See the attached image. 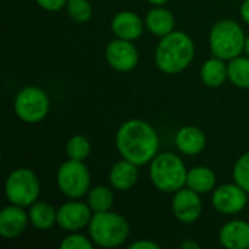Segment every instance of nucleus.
I'll return each instance as SVG.
<instances>
[{
	"instance_id": "obj_1",
	"label": "nucleus",
	"mask_w": 249,
	"mask_h": 249,
	"mask_svg": "<svg viewBox=\"0 0 249 249\" xmlns=\"http://www.w3.org/2000/svg\"><path fill=\"white\" fill-rule=\"evenodd\" d=\"M115 146L123 159L144 166L159 153V136L152 124L133 118L120 125L115 134Z\"/></svg>"
},
{
	"instance_id": "obj_2",
	"label": "nucleus",
	"mask_w": 249,
	"mask_h": 249,
	"mask_svg": "<svg viewBox=\"0 0 249 249\" xmlns=\"http://www.w3.org/2000/svg\"><path fill=\"white\" fill-rule=\"evenodd\" d=\"M196 45L193 38L182 31H172L160 38L155 50V63L165 74L184 71L194 60Z\"/></svg>"
},
{
	"instance_id": "obj_3",
	"label": "nucleus",
	"mask_w": 249,
	"mask_h": 249,
	"mask_svg": "<svg viewBox=\"0 0 249 249\" xmlns=\"http://www.w3.org/2000/svg\"><path fill=\"white\" fill-rule=\"evenodd\" d=\"M149 175L155 188L166 194H174L187 187V166L184 160L172 152L158 153L150 162Z\"/></svg>"
},
{
	"instance_id": "obj_4",
	"label": "nucleus",
	"mask_w": 249,
	"mask_h": 249,
	"mask_svg": "<svg viewBox=\"0 0 249 249\" xmlns=\"http://www.w3.org/2000/svg\"><path fill=\"white\" fill-rule=\"evenodd\" d=\"M89 238L96 247L101 248H117L121 247L130 236L128 220L114 212L93 213L88 226Z\"/></svg>"
},
{
	"instance_id": "obj_5",
	"label": "nucleus",
	"mask_w": 249,
	"mask_h": 249,
	"mask_svg": "<svg viewBox=\"0 0 249 249\" xmlns=\"http://www.w3.org/2000/svg\"><path fill=\"white\" fill-rule=\"evenodd\" d=\"M245 31L232 19H222L216 22L209 35L210 50L214 57L231 61L245 51Z\"/></svg>"
},
{
	"instance_id": "obj_6",
	"label": "nucleus",
	"mask_w": 249,
	"mask_h": 249,
	"mask_svg": "<svg viewBox=\"0 0 249 249\" xmlns=\"http://www.w3.org/2000/svg\"><path fill=\"white\" fill-rule=\"evenodd\" d=\"M41 184L36 174L29 168L13 169L4 182V194L10 204L29 207L38 201Z\"/></svg>"
},
{
	"instance_id": "obj_7",
	"label": "nucleus",
	"mask_w": 249,
	"mask_h": 249,
	"mask_svg": "<svg viewBox=\"0 0 249 249\" xmlns=\"http://www.w3.org/2000/svg\"><path fill=\"white\" fill-rule=\"evenodd\" d=\"M13 108L22 123L38 124L50 112L48 93L38 86H26L16 93Z\"/></svg>"
},
{
	"instance_id": "obj_8",
	"label": "nucleus",
	"mask_w": 249,
	"mask_h": 249,
	"mask_svg": "<svg viewBox=\"0 0 249 249\" xmlns=\"http://www.w3.org/2000/svg\"><path fill=\"white\" fill-rule=\"evenodd\" d=\"M57 187L70 200H79L90 190V172L85 162L69 159L57 171Z\"/></svg>"
},
{
	"instance_id": "obj_9",
	"label": "nucleus",
	"mask_w": 249,
	"mask_h": 249,
	"mask_svg": "<svg viewBox=\"0 0 249 249\" xmlns=\"http://www.w3.org/2000/svg\"><path fill=\"white\" fill-rule=\"evenodd\" d=\"M105 60L114 70L125 73L137 67L140 55L133 41L115 38L105 48Z\"/></svg>"
},
{
	"instance_id": "obj_10",
	"label": "nucleus",
	"mask_w": 249,
	"mask_h": 249,
	"mask_svg": "<svg viewBox=\"0 0 249 249\" xmlns=\"http://www.w3.org/2000/svg\"><path fill=\"white\" fill-rule=\"evenodd\" d=\"M92 209L88 203L70 200L61 204L57 210V225L64 232H80L88 228L92 219Z\"/></svg>"
},
{
	"instance_id": "obj_11",
	"label": "nucleus",
	"mask_w": 249,
	"mask_h": 249,
	"mask_svg": "<svg viewBox=\"0 0 249 249\" xmlns=\"http://www.w3.org/2000/svg\"><path fill=\"white\" fill-rule=\"evenodd\" d=\"M213 207L222 214L241 213L248 204V193L235 184H225L213 190L212 196Z\"/></svg>"
},
{
	"instance_id": "obj_12",
	"label": "nucleus",
	"mask_w": 249,
	"mask_h": 249,
	"mask_svg": "<svg viewBox=\"0 0 249 249\" xmlns=\"http://www.w3.org/2000/svg\"><path fill=\"white\" fill-rule=\"evenodd\" d=\"M171 210L174 217L181 223L190 225L197 222L203 212V203L200 194L188 187L178 190L177 193H174Z\"/></svg>"
},
{
	"instance_id": "obj_13",
	"label": "nucleus",
	"mask_w": 249,
	"mask_h": 249,
	"mask_svg": "<svg viewBox=\"0 0 249 249\" xmlns=\"http://www.w3.org/2000/svg\"><path fill=\"white\" fill-rule=\"evenodd\" d=\"M29 214L25 207L10 204L0 212V235L4 239L19 238L28 228Z\"/></svg>"
},
{
	"instance_id": "obj_14",
	"label": "nucleus",
	"mask_w": 249,
	"mask_h": 249,
	"mask_svg": "<svg viewBox=\"0 0 249 249\" xmlns=\"http://www.w3.org/2000/svg\"><path fill=\"white\" fill-rule=\"evenodd\" d=\"M144 28L146 23H143L142 18L131 10L118 12L111 20V31L115 35V38H121L127 41L139 39Z\"/></svg>"
},
{
	"instance_id": "obj_15",
	"label": "nucleus",
	"mask_w": 249,
	"mask_h": 249,
	"mask_svg": "<svg viewBox=\"0 0 249 249\" xmlns=\"http://www.w3.org/2000/svg\"><path fill=\"white\" fill-rule=\"evenodd\" d=\"M207 139L201 128L196 125H185L181 127L175 134V144L177 149L187 156H197L206 147Z\"/></svg>"
},
{
	"instance_id": "obj_16",
	"label": "nucleus",
	"mask_w": 249,
	"mask_h": 249,
	"mask_svg": "<svg viewBox=\"0 0 249 249\" xmlns=\"http://www.w3.org/2000/svg\"><path fill=\"white\" fill-rule=\"evenodd\" d=\"M220 244L228 249H249V222L231 220L219 232Z\"/></svg>"
},
{
	"instance_id": "obj_17",
	"label": "nucleus",
	"mask_w": 249,
	"mask_h": 249,
	"mask_svg": "<svg viewBox=\"0 0 249 249\" xmlns=\"http://www.w3.org/2000/svg\"><path fill=\"white\" fill-rule=\"evenodd\" d=\"M139 168L136 163L121 159L112 165L109 171V182L117 191H128L139 181Z\"/></svg>"
},
{
	"instance_id": "obj_18",
	"label": "nucleus",
	"mask_w": 249,
	"mask_h": 249,
	"mask_svg": "<svg viewBox=\"0 0 249 249\" xmlns=\"http://www.w3.org/2000/svg\"><path fill=\"white\" fill-rule=\"evenodd\" d=\"M146 28L156 36H165L175 31L174 13L165 6H153L146 15Z\"/></svg>"
},
{
	"instance_id": "obj_19",
	"label": "nucleus",
	"mask_w": 249,
	"mask_h": 249,
	"mask_svg": "<svg viewBox=\"0 0 249 249\" xmlns=\"http://www.w3.org/2000/svg\"><path fill=\"white\" fill-rule=\"evenodd\" d=\"M200 77L207 88L217 89L228 80V64L225 63V60L213 55L203 63Z\"/></svg>"
},
{
	"instance_id": "obj_20",
	"label": "nucleus",
	"mask_w": 249,
	"mask_h": 249,
	"mask_svg": "<svg viewBox=\"0 0 249 249\" xmlns=\"http://www.w3.org/2000/svg\"><path fill=\"white\" fill-rule=\"evenodd\" d=\"M29 223L38 231H50L57 225V210L47 201H35L29 206Z\"/></svg>"
},
{
	"instance_id": "obj_21",
	"label": "nucleus",
	"mask_w": 249,
	"mask_h": 249,
	"mask_svg": "<svg viewBox=\"0 0 249 249\" xmlns=\"http://www.w3.org/2000/svg\"><path fill=\"white\" fill-rule=\"evenodd\" d=\"M216 174L207 166H194L188 171L187 187L198 193L200 196L207 194L216 188Z\"/></svg>"
},
{
	"instance_id": "obj_22",
	"label": "nucleus",
	"mask_w": 249,
	"mask_h": 249,
	"mask_svg": "<svg viewBox=\"0 0 249 249\" xmlns=\"http://www.w3.org/2000/svg\"><path fill=\"white\" fill-rule=\"evenodd\" d=\"M228 80L239 89H249V57L238 55L228 64Z\"/></svg>"
},
{
	"instance_id": "obj_23",
	"label": "nucleus",
	"mask_w": 249,
	"mask_h": 249,
	"mask_svg": "<svg viewBox=\"0 0 249 249\" xmlns=\"http://www.w3.org/2000/svg\"><path fill=\"white\" fill-rule=\"evenodd\" d=\"M88 204L93 213L109 212L114 206V193L105 185H96L88 193Z\"/></svg>"
},
{
	"instance_id": "obj_24",
	"label": "nucleus",
	"mask_w": 249,
	"mask_h": 249,
	"mask_svg": "<svg viewBox=\"0 0 249 249\" xmlns=\"http://www.w3.org/2000/svg\"><path fill=\"white\" fill-rule=\"evenodd\" d=\"M90 150H92L90 142L88 140V137H85L82 134L71 136L66 144V153H67L69 159H74V160L85 162L89 158Z\"/></svg>"
},
{
	"instance_id": "obj_25",
	"label": "nucleus",
	"mask_w": 249,
	"mask_h": 249,
	"mask_svg": "<svg viewBox=\"0 0 249 249\" xmlns=\"http://www.w3.org/2000/svg\"><path fill=\"white\" fill-rule=\"evenodd\" d=\"M67 13L71 20L77 23H86L93 15V7L89 0H67Z\"/></svg>"
},
{
	"instance_id": "obj_26",
	"label": "nucleus",
	"mask_w": 249,
	"mask_h": 249,
	"mask_svg": "<svg viewBox=\"0 0 249 249\" xmlns=\"http://www.w3.org/2000/svg\"><path fill=\"white\" fill-rule=\"evenodd\" d=\"M233 179L249 194V152L244 153L233 166Z\"/></svg>"
},
{
	"instance_id": "obj_27",
	"label": "nucleus",
	"mask_w": 249,
	"mask_h": 249,
	"mask_svg": "<svg viewBox=\"0 0 249 249\" xmlns=\"http://www.w3.org/2000/svg\"><path fill=\"white\" fill-rule=\"evenodd\" d=\"M95 244L90 238L80 235L79 232H70L60 244L61 249H90Z\"/></svg>"
},
{
	"instance_id": "obj_28",
	"label": "nucleus",
	"mask_w": 249,
	"mask_h": 249,
	"mask_svg": "<svg viewBox=\"0 0 249 249\" xmlns=\"http://www.w3.org/2000/svg\"><path fill=\"white\" fill-rule=\"evenodd\" d=\"M36 4L47 12H58L66 7L67 0H35Z\"/></svg>"
},
{
	"instance_id": "obj_29",
	"label": "nucleus",
	"mask_w": 249,
	"mask_h": 249,
	"mask_svg": "<svg viewBox=\"0 0 249 249\" xmlns=\"http://www.w3.org/2000/svg\"><path fill=\"white\" fill-rule=\"evenodd\" d=\"M160 247L153 242V241H149V239H140V241H136L130 245V249H159Z\"/></svg>"
},
{
	"instance_id": "obj_30",
	"label": "nucleus",
	"mask_w": 249,
	"mask_h": 249,
	"mask_svg": "<svg viewBox=\"0 0 249 249\" xmlns=\"http://www.w3.org/2000/svg\"><path fill=\"white\" fill-rule=\"evenodd\" d=\"M239 15L242 18V20L249 25V0H244L239 9Z\"/></svg>"
},
{
	"instance_id": "obj_31",
	"label": "nucleus",
	"mask_w": 249,
	"mask_h": 249,
	"mask_svg": "<svg viewBox=\"0 0 249 249\" xmlns=\"http://www.w3.org/2000/svg\"><path fill=\"white\" fill-rule=\"evenodd\" d=\"M181 248L182 249H200V244L198 242H196V241H185V242H182V245H181Z\"/></svg>"
},
{
	"instance_id": "obj_32",
	"label": "nucleus",
	"mask_w": 249,
	"mask_h": 249,
	"mask_svg": "<svg viewBox=\"0 0 249 249\" xmlns=\"http://www.w3.org/2000/svg\"><path fill=\"white\" fill-rule=\"evenodd\" d=\"M150 4H153V6H163V4H166L169 0H147Z\"/></svg>"
},
{
	"instance_id": "obj_33",
	"label": "nucleus",
	"mask_w": 249,
	"mask_h": 249,
	"mask_svg": "<svg viewBox=\"0 0 249 249\" xmlns=\"http://www.w3.org/2000/svg\"><path fill=\"white\" fill-rule=\"evenodd\" d=\"M245 53L249 57V36H247V42H245Z\"/></svg>"
}]
</instances>
